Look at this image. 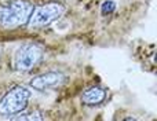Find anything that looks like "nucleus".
Masks as SVG:
<instances>
[{
  "instance_id": "7ed1b4c3",
  "label": "nucleus",
  "mask_w": 157,
  "mask_h": 121,
  "mask_svg": "<svg viewBox=\"0 0 157 121\" xmlns=\"http://www.w3.org/2000/svg\"><path fill=\"white\" fill-rule=\"evenodd\" d=\"M43 58V48L39 44H24L18 48L14 57V67L19 72L32 70Z\"/></svg>"
},
{
  "instance_id": "20e7f679",
  "label": "nucleus",
  "mask_w": 157,
  "mask_h": 121,
  "mask_svg": "<svg viewBox=\"0 0 157 121\" xmlns=\"http://www.w3.org/2000/svg\"><path fill=\"white\" fill-rule=\"evenodd\" d=\"M65 13V7L59 3H47L32 11L29 18V25L32 28H43L57 21Z\"/></svg>"
},
{
  "instance_id": "423d86ee",
  "label": "nucleus",
  "mask_w": 157,
  "mask_h": 121,
  "mask_svg": "<svg viewBox=\"0 0 157 121\" xmlns=\"http://www.w3.org/2000/svg\"><path fill=\"white\" fill-rule=\"evenodd\" d=\"M106 96V91L99 85H94L91 88L86 89L81 95V100L86 105H98V103L103 102Z\"/></svg>"
},
{
  "instance_id": "f03ea898",
  "label": "nucleus",
  "mask_w": 157,
  "mask_h": 121,
  "mask_svg": "<svg viewBox=\"0 0 157 121\" xmlns=\"http://www.w3.org/2000/svg\"><path fill=\"white\" fill-rule=\"evenodd\" d=\"M30 99V91L22 85L14 87L0 100V114L11 117L17 113H22L26 109Z\"/></svg>"
},
{
  "instance_id": "f257e3e1",
  "label": "nucleus",
  "mask_w": 157,
  "mask_h": 121,
  "mask_svg": "<svg viewBox=\"0 0 157 121\" xmlns=\"http://www.w3.org/2000/svg\"><path fill=\"white\" fill-rule=\"evenodd\" d=\"M33 4L28 0H11L4 6H0V26L14 29L24 26L30 18Z\"/></svg>"
},
{
  "instance_id": "6e6552de",
  "label": "nucleus",
  "mask_w": 157,
  "mask_h": 121,
  "mask_svg": "<svg viewBox=\"0 0 157 121\" xmlns=\"http://www.w3.org/2000/svg\"><path fill=\"white\" fill-rule=\"evenodd\" d=\"M44 116L40 114L39 112H33L32 114H28V116H18V117H14L11 116L10 120H43Z\"/></svg>"
},
{
  "instance_id": "39448f33",
  "label": "nucleus",
  "mask_w": 157,
  "mask_h": 121,
  "mask_svg": "<svg viewBox=\"0 0 157 121\" xmlns=\"http://www.w3.org/2000/svg\"><path fill=\"white\" fill-rule=\"evenodd\" d=\"M65 81V74L61 72H47L40 76H36L30 81V87L37 91H47L59 87Z\"/></svg>"
},
{
  "instance_id": "0eeeda50",
  "label": "nucleus",
  "mask_w": 157,
  "mask_h": 121,
  "mask_svg": "<svg viewBox=\"0 0 157 121\" xmlns=\"http://www.w3.org/2000/svg\"><path fill=\"white\" fill-rule=\"evenodd\" d=\"M114 10H116V2H114V0H106V2H103L102 7H101V13H102L103 15L113 13Z\"/></svg>"
}]
</instances>
